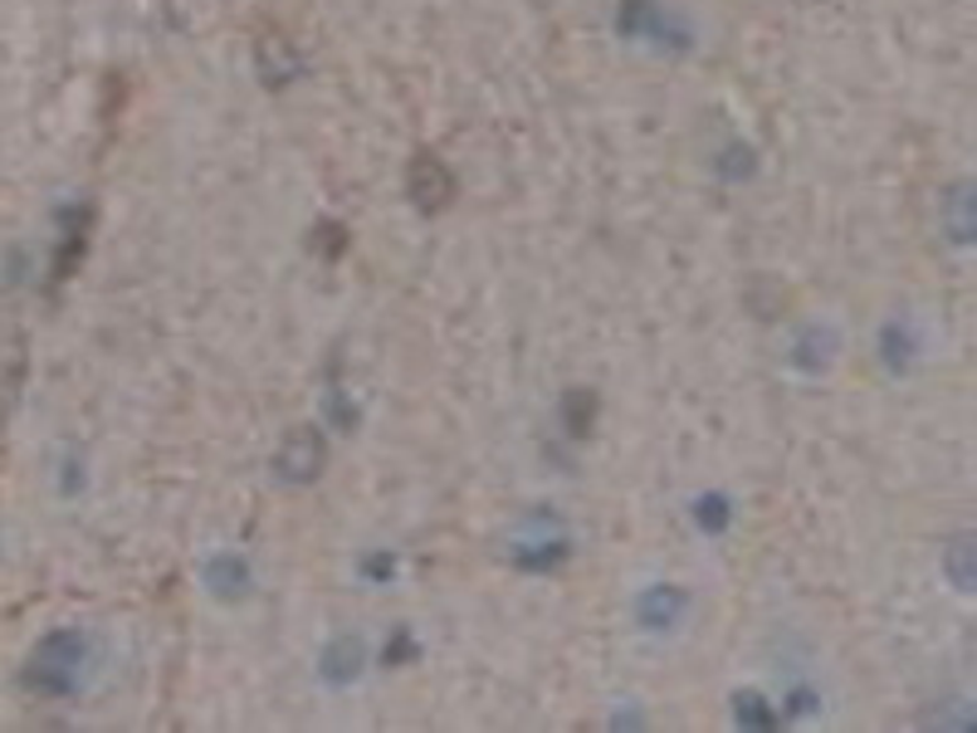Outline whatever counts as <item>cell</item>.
<instances>
[{"label": "cell", "instance_id": "obj_1", "mask_svg": "<svg viewBox=\"0 0 977 733\" xmlns=\"http://www.w3.org/2000/svg\"><path fill=\"white\" fill-rule=\"evenodd\" d=\"M84 665H88V640L78 630H54L35 646V656L25 665V685L35 694L64 699L84 685Z\"/></svg>", "mask_w": 977, "mask_h": 733}, {"label": "cell", "instance_id": "obj_2", "mask_svg": "<svg viewBox=\"0 0 977 733\" xmlns=\"http://www.w3.org/2000/svg\"><path fill=\"white\" fill-rule=\"evenodd\" d=\"M436 191V206L450 196V172L440 166V157H430V152H420L416 157V172H411V191H416V201H420V191Z\"/></svg>", "mask_w": 977, "mask_h": 733}]
</instances>
